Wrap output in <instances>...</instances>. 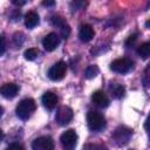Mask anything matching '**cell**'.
Instances as JSON below:
<instances>
[{
	"instance_id": "6da1fadb",
	"label": "cell",
	"mask_w": 150,
	"mask_h": 150,
	"mask_svg": "<svg viewBox=\"0 0 150 150\" xmlns=\"http://www.w3.org/2000/svg\"><path fill=\"white\" fill-rule=\"evenodd\" d=\"M36 109V103L33 98H25L22 101L19 102V104L16 105V109H15V112H16V116L20 118V120H28L33 112L35 111Z\"/></svg>"
},
{
	"instance_id": "7a4b0ae2",
	"label": "cell",
	"mask_w": 150,
	"mask_h": 150,
	"mask_svg": "<svg viewBox=\"0 0 150 150\" xmlns=\"http://www.w3.org/2000/svg\"><path fill=\"white\" fill-rule=\"evenodd\" d=\"M87 124L90 130L97 132L105 128V118L101 112L90 110L87 112Z\"/></svg>"
},
{
	"instance_id": "3957f363",
	"label": "cell",
	"mask_w": 150,
	"mask_h": 150,
	"mask_svg": "<svg viewBox=\"0 0 150 150\" xmlns=\"http://www.w3.org/2000/svg\"><path fill=\"white\" fill-rule=\"evenodd\" d=\"M132 136V130L125 125H120L116 128V130L112 134V139L117 145H124L127 144Z\"/></svg>"
},
{
	"instance_id": "277c9868",
	"label": "cell",
	"mask_w": 150,
	"mask_h": 150,
	"mask_svg": "<svg viewBox=\"0 0 150 150\" xmlns=\"http://www.w3.org/2000/svg\"><path fill=\"white\" fill-rule=\"evenodd\" d=\"M134 68V62L128 57L116 59L110 63V69L118 74H127Z\"/></svg>"
},
{
	"instance_id": "5b68a950",
	"label": "cell",
	"mask_w": 150,
	"mask_h": 150,
	"mask_svg": "<svg viewBox=\"0 0 150 150\" xmlns=\"http://www.w3.org/2000/svg\"><path fill=\"white\" fill-rule=\"evenodd\" d=\"M60 141L64 150H74L77 144V134L74 129H68L61 135Z\"/></svg>"
},
{
	"instance_id": "8992f818",
	"label": "cell",
	"mask_w": 150,
	"mask_h": 150,
	"mask_svg": "<svg viewBox=\"0 0 150 150\" xmlns=\"http://www.w3.org/2000/svg\"><path fill=\"white\" fill-rule=\"evenodd\" d=\"M67 71V64L63 61H59L56 63H54L49 70H48V77L52 81H60L64 77Z\"/></svg>"
},
{
	"instance_id": "52a82bcc",
	"label": "cell",
	"mask_w": 150,
	"mask_h": 150,
	"mask_svg": "<svg viewBox=\"0 0 150 150\" xmlns=\"http://www.w3.org/2000/svg\"><path fill=\"white\" fill-rule=\"evenodd\" d=\"M74 112L71 110V108L69 107H61L57 109L56 114H55V121L60 124V125H66L68 124L71 120H73Z\"/></svg>"
},
{
	"instance_id": "ba28073f",
	"label": "cell",
	"mask_w": 150,
	"mask_h": 150,
	"mask_svg": "<svg viewBox=\"0 0 150 150\" xmlns=\"http://www.w3.org/2000/svg\"><path fill=\"white\" fill-rule=\"evenodd\" d=\"M33 150H54V142L49 136H41L33 141Z\"/></svg>"
},
{
	"instance_id": "9c48e42d",
	"label": "cell",
	"mask_w": 150,
	"mask_h": 150,
	"mask_svg": "<svg viewBox=\"0 0 150 150\" xmlns=\"http://www.w3.org/2000/svg\"><path fill=\"white\" fill-rule=\"evenodd\" d=\"M59 45H60V36L56 33H49L42 40V46L47 52H52L56 49Z\"/></svg>"
},
{
	"instance_id": "30bf717a",
	"label": "cell",
	"mask_w": 150,
	"mask_h": 150,
	"mask_svg": "<svg viewBox=\"0 0 150 150\" xmlns=\"http://www.w3.org/2000/svg\"><path fill=\"white\" fill-rule=\"evenodd\" d=\"M91 102L98 108H105L109 105V98L102 90H96L91 94Z\"/></svg>"
},
{
	"instance_id": "8fae6325",
	"label": "cell",
	"mask_w": 150,
	"mask_h": 150,
	"mask_svg": "<svg viewBox=\"0 0 150 150\" xmlns=\"http://www.w3.org/2000/svg\"><path fill=\"white\" fill-rule=\"evenodd\" d=\"M41 101H42V104H43L45 108H47L48 110H52V109H54L56 107V104L59 102V97L53 91H46L42 95Z\"/></svg>"
},
{
	"instance_id": "7c38bea8",
	"label": "cell",
	"mask_w": 150,
	"mask_h": 150,
	"mask_svg": "<svg viewBox=\"0 0 150 150\" xmlns=\"http://www.w3.org/2000/svg\"><path fill=\"white\" fill-rule=\"evenodd\" d=\"M0 91H1V95H2L5 98H13V97H15V96L18 95V93H19V86L15 84V83H12V82L5 83V84L1 87Z\"/></svg>"
},
{
	"instance_id": "4fadbf2b",
	"label": "cell",
	"mask_w": 150,
	"mask_h": 150,
	"mask_svg": "<svg viewBox=\"0 0 150 150\" xmlns=\"http://www.w3.org/2000/svg\"><path fill=\"white\" fill-rule=\"evenodd\" d=\"M95 35V32H94V28L90 26V25H83L81 26L80 28V32H79V38L81 41L83 42H88L90 41Z\"/></svg>"
},
{
	"instance_id": "5bb4252c",
	"label": "cell",
	"mask_w": 150,
	"mask_h": 150,
	"mask_svg": "<svg viewBox=\"0 0 150 150\" xmlns=\"http://www.w3.org/2000/svg\"><path fill=\"white\" fill-rule=\"evenodd\" d=\"M25 25H26V27L29 28V29H32V28H34L36 25H39V15H38V13H35V12H33V11L28 12V13L25 15Z\"/></svg>"
},
{
	"instance_id": "9a60e30c",
	"label": "cell",
	"mask_w": 150,
	"mask_h": 150,
	"mask_svg": "<svg viewBox=\"0 0 150 150\" xmlns=\"http://www.w3.org/2000/svg\"><path fill=\"white\" fill-rule=\"evenodd\" d=\"M109 90L115 98H122L125 94V88L120 83H111L109 87Z\"/></svg>"
},
{
	"instance_id": "2e32d148",
	"label": "cell",
	"mask_w": 150,
	"mask_h": 150,
	"mask_svg": "<svg viewBox=\"0 0 150 150\" xmlns=\"http://www.w3.org/2000/svg\"><path fill=\"white\" fill-rule=\"evenodd\" d=\"M137 54H138L142 59H148V57H150V41H146V42L142 43L141 46H138V48H137Z\"/></svg>"
},
{
	"instance_id": "e0dca14e",
	"label": "cell",
	"mask_w": 150,
	"mask_h": 150,
	"mask_svg": "<svg viewBox=\"0 0 150 150\" xmlns=\"http://www.w3.org/2000/svg\"><path fill=\"white\" fill-rule=\"evenodd\" d=\"M38 55H39V49H38V48H28V49H26L25 53H23L25 59L28 60V61L35 60Z\"/></svg>"
},
{
	"instance_id": "ac0fdd59",
	"label": "cell",
	"mask_w": 150,
	"mask_h": 150,
	"mask_svg": "<svg viewBox=\"0 0 150 150\" xmlns=\"http://www.w3.org/2000/svg\"><path fill=\"white\" fill-rule=\"evenodd\" d=\"M98 74V67L95 66V64H90L86 68V71H84V75L87 79H93L95 77L96 75Z\"/></svg>"
},
{
	"instance_id": "d6986e66",
	"label": "cell",
	"mask_w": 150,
	"mask_h": 150,
	"mask_svg": "<svg viewBox=\"0 0 150 150\" xmlns=\"http://www.w3.org/2000/svg\"><path fill=\"white\" fill-rule=\"evenodd\" d=\"M142 82H143V84H144L145 88H150V63L145 67V69L143 71Z\"/></svg>"
},
{
	"instance_id": "ffe728a7",
	"label": "cell",
	"mask_w": 150,
	"mask_h": 150,
	"mask_svg": "<svg viewBox=\"0 0 150 150\" xmlns=\"http://www.w3.org/2000/svg\"><path fill=\"white\" fill-rule=\"evenodd\" d=\"M83 150H107V148L98 144H88Z\"/></svg>"
},
{
	"instance_id": "44dd1931",
	"label": "cell",
	"mask_w": 150,
	"mask_h": 150,
	"mask_svg": "<svg viewBox=\"0 0 150 150\" xmlns=\"http://www.w3.org/2000/svg\"><path fill=\"white\" fill-rule=\"evenodd\" d=\"M6 150H25V148L19 143H12V144H9L7 146Z\"/></svg>"
},
{
	"instance_id": "7402d4cb",
	"label": "cell",
	"mask_w": 150,
	"mask_h": 150,
	"mask_svg": "<svg viewBox=\"0 0 150 150\" xmlns=\"http://www.w3.org/2000/svg\"><path fill=\"white\" fill-rule=\"evenodd\" d=\"M144 129L146 131V135L149 137V141H150V114L148 115L146 120H145V123H144Z\"/></svg>"
},
{
	"instance_id": "603a6c76",
	"label": "cell",
	"mask_w": 150,
	"mask_h": 150,
	"mask_svg": "<svg viewBox=\"0 0 150 150\" xmlns=\"http://www.w3.org/2000/svg\"><path fill=\"white\" fill-rule=\"evenodd\" d=\"M137 36H138L137 34H132L131 36H129V39H128V40L125 41V45H127V46H130V45H134V42H135V41L137 40Z\"/></svg>"
},
{
	"instance_id": "cb8c5ba5",
	"label": "cell",
	"mask_w": 150,
	"mask_h": 150,
	"mask_svg": "<svg viewBox=\"0 0 150 150\" xmlns=\"http://www.w3.org/2000/svg\"><path fill=\"white\" fill-rule=\"evenodd\" d=\"M5 49H6V41H5V36L2 35L1 36V50H0V55H4Z\"/></svg>"
},
{
	"instance_id": "d4e9b609",
	"label": "cell",
	"mask_w": 150,
	"mask_h": 150,
	"mask_svg": "<svg viewBox=\"0 0 150 150\" xmlns=\"http://www.w3.org/2000/svg\"><path fill=\"white\" fill-rule=\"evenodd\" d=\"M54 4H55L54 1H43V2H42L43 6H53Z\"/></svg>"
},
{
	"instance_id": "484cf974",
	"label": "cell",
	"mask_w": 150,
	"mask_h": 150,
	"mask_svg": "<svg viewBox=\"0 0 150 150\" xmlns=\"http://www.w3.org/2000/svg\"><path fill=\"white\" fill-rule=\"evenodd\" d=\"M13 4H15V5H18V6H22V5L26 4V1H16V0H14Z\"/></svg>"
},
{
	"instance_id": "4316f807",
	"label": "cell",
	"mask_w": 150,
	"mask_h": 150,
	"mask_svg": "<svg viewBox=\"0 0 150 150\" xmlns=\"http://www.w3.org/2000/svg\"><path fill=\"white\" fill-rule=\"evenodd\" d=\"M145 26H146V27H150V20H148V21L145 22Z\"/></svg>"
}]
</instances>
